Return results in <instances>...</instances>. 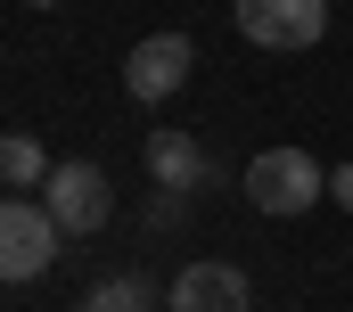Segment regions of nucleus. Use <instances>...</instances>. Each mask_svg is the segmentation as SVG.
<instances>
[{
    "mask_svg": "<svg viewBox=\"0 0 353 312\" xmlns=\"http://www.w3.org/2000/svg\"><path fill=\"white\" fill-rule=\"evenodd\" d=\"M321 197H329V173H321L304 148H263L255 164H247V206H255V214L296 222V214H312Z\"/></svg>",
    "mask_w": 353,
    "mask_h": 312,
    "instance_id": "1",
    "label": "nucleus"
},
{
    "mask_svg": "<svg viewBox=\"0 0 353 312\" xmlns=\"http://www.w3.org/2000/svg\"><path fill=\"white\" fill-rule=\"evenodd\" d=\"M58 246H66V231L41 197H0V280H41L58 263Z\"/></svg>",
    "mask_w": 353,
    "mask_h": 312,
    "instance_id": "2",
    "label": "nucleus"
},
{
    "mask_svg": "<svg viewBox=\"0 0 353 312\" xmlns=\"http://www.w3.org/2000/svg\"><path fill=\"white\" fill-rule=\"evenodd\" d=\"M239 33L255 50H312L329 33V0H239Z\"/></svg>",
    "mask_w": 353,
    "mask_h": 312,
    "instance_id": "3",
    "label": "nucleus"
},
{
    "mask_svg": "<svg viewBox=\"0 0 353 312\" xmlns=\"http://www.w3.org/2000/svg\"><path fill=\"white\" fill-rule=\"evenodd\" d=\"M41 206L58 214V231H66V238H90V231H107L115 189H107V173H99V164H58V173H50V189H41Z\"/></svg>",
    "mask_w": 353,
    "mask_h": 312,
    "instance_id": "4",
    "label": "nucleus"
},
{
    "mask_svg": "<svg viewBox=\"0 0 353 312\" xmlns=\"http://www.w3.org/2000/svg\"><path fill=\"white\" fill-rule=\"evenodd\" d=\"M189 66H197V41H189V33H148V41L123 58V90H132L140 107H165L181 82H189Z\"/></svg>",
    "mask_w": 353,
    "mask_h": 312,
    "instance_id": "5",
    "label": "nucleus"
},
{
    "mask_svg": "<svg viewBox=\"0 0 353 312\" xmlns=\"http://www.w3.org/2000/svg\"><path fill=\"white\" fill-rule=\"evenodd\" d=\"M247 304H255V288L239 263H181L173 296H165V312H247Z\"/></svg>",
    "mask_w": 353,
    "mask_h": 312,
    "instance_id": "6",
    "label": "nucleus"
},
{
    "mask_svg": "<svg viewBox=\"0 0 353 312\" xmlns=\"http://www.w3.org/2000/svg\"><path fill=\"white\" fill-rule=\"evenodd\" d=\"M148 181L189 197L197 181H214V164H205V148H197L189 132H148Z\"/></svg>",
    "mask_w": 353,
    "mask_h": 312,
    "instance_id": "7",
    "label": "nucleus"
},
{
    "mask_svg": "<svg viewBox=\"0 0 353 312\" xmlns=\"http://www.w3.org/2000/svg\"><path fill=\"white\" fill-rule=\"evenodd\" d=\"M74 312H157V288L140 280V271H107V280H90L83 304Z\"/></svg>",
    "mask_w": 353,
    "mask_h": 312,
    "instance_id": "8",
    "label": "nucleus"
},
{
    "mask_svg": "<svg viewBox=\"0 0 353 312\" xmlns=\"http://www.w3.org/2000/svg\"><path fill=\"white\" fill-rule=\"evenodd\" d=\"M50 173H58V164L41 156L33 132H0V181H8V189H50Z\"/></svg>",
    "mask_w": 353,
    "mask_h": 312,
    "instance_id": "9",
    "label": "nucleus"
},
{
    "mask_svg": "<svg viewBox=\"0 0 353 312\" xmlns=\"http://www.w3.org/2000/svg\"><path fill=\"white\" fill-rule=\"evenodd\" d=\"M181 222V189H157V197H148V231H173Z\"/></svg>",
    "mask_w": 353,
    "mask_h": 312,
    "instance_id": "10",
    "label": "nucleus"
},
{
    "mask_svg": "<svg viewBox=\"0 0 353 312\" xmlns=\"http://www.w3.org/2000/svg\"><path fill=\"white\" fill-rule=\"evenodd\" d=\"M329 197H337V206L353 214V164H337V173H329Z\"/></svg>",
    "mask_w": 353,
    "mask_h": 312,
    "instance_id": "11",
    "label": "nucleus"
},
{
    "mask_svg": "<svg viewBox=\"0 0 353 312\" xmlns=\"http://www.w3.org/2000/svg\"><path fill=\"white\" fill-rule=\"evenodd\" d=\"M25 8H58V0H25Z\"/></svg>",
    "mask_w": 353,
    "mask_h": 312,
    "instance_id": "12",
    "label": "nucleus"
}]
</instances>
